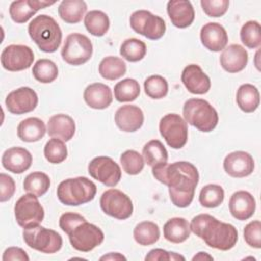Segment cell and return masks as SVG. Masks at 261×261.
<instances>
[{
  "label": "cell",
  "mask_w": 261,
  "mask_h": 261,
  "mask_svg": "<svg viewBox=\"0 0 261 261\" xmlns=\"http://www.w3.org/2000/svg\"><path fill=\"white\" fill-rule=\"evenodd\" d=\"M153 176L168 187L169 198L178 208H186L192 203L199 182L197 167L188 161H176L152 167Z\"/></svg>",
  "instance_id": "6da1fadb"
},
{
  "label": "cell",
  "mask_w": 261,
  "mask_h": 261,
  "mask_svg": "<svg viewBox=\"0 0 261 261\" xmlns=\"http://www.w3.org/2000/svg\"><path fill=\"white\" fill-rule=\"evenodd\" d=\"M190 228L193 233L213 249L228 251L238 242V230L232 224L219 221L216 217L207 213L194 216Z\"/></svg>",
  "instance_id": "7a4b0ae2"
},
{
  "label": "cell",
  "mask_w": 261,
  "mask_h": 261,
  "mask_svg": "<svg viewBox=\"0 0 261 261\" xmlns=\"http://www.w3.org/2000/svg\"><path fill=\"white\" fill-rule=\"evenodd\" d=\"M28 33L39 49L46 53L55 52L62 41V32L59 24L47 14L36 16L30 22Z\"/></svg>",
  "instance_id": "3957f363"
},
{
  "label": "cell",
  "mask_w": 261,
  "mask_h": 261,
  "mask_svg": "<svg viewBox=\"0 0 261 261\" xmlns=\"http://www.w3.org/2000/svg\"><path fill=\"white\" fill-rule=\"evenodd\" d=\"M97 193L96 185L86 176L62 180L57 187V198L66 206H80L91 202Z\"/></svg>",
  "instance_id": "277c9868"
},
{
  "label": "cell",
  "mask_w": 261,
  "mask_h": 261,
  "mask_svg": "<svg viewBox=\"0 0 261 261\" xmlns=\"http://www.w3.org/2000/svg\"><path fill=\"white\" fill-rule=\"evenodd\" d=\"M182 115L189 124L203 133L213 130L218 123V113L206 100L191 98L182 107Z\"/></svg>",
  "instance_id": "5b68a950"
},
{
  "label": "cell",
  "mask_w": 261,
  "mask_h": 261,
  "mask_svg": "<svg viewBox=\"0 0 261 261\" xmlns=\"http://www.w3.org/2000/svg\"><path fill=\"white\" fill-rule=\"evenodd\" d=\"M22 238L30 248L45 254L57 253L63 243L61 236L57 231L40 224L24 227Z\"/></svg>",
  "instance_id": "8992f818"
},
{
  "label": "cell",
  "mask_w": 261,
  "mask_h": 261,
  "mask_svg": "<svg viewBox=\"0 0 261 261\" xmlns=\"http://www.w3.org/2000/svg\"><path fill=\"white\" fill-rule=\"evenodd\" d=\"M93 54L91 40L80 33L69 34L61 49L62 59L70 65H82L88 62Z\"/></svg>",
  "instance_id": "52a82bcc"
},
{
  "label": "cell",
  "mask_w": 261,
  "mask_h": 261,
  "mask_svg": "<svg viewBox=\"0 0 261 261\" xmlns=\"http://www.w3.org/2000/svg\"><path fill=\"white\" fill-rule=\"evenodd\" d=\"M129 24L137 34L153 41L161 39L166 31V24L162 17L144 9L132 13Z\"/></svg>",
  "instance_id": "ba28073f"
},
{
  "label": "cell",
  "mask_w": 261,
  "mask_h": 261,
  "mask_svg": "<svg viewBox=\"0 0 261 261\" xmlns=\"http://www.w3.org/2000/svg\"><path fill=\"white\" fill-rule=\"evenodd\" d=\"M70 245L80 252H90L104 241V233L97 225L86 221L73 227L67 234Z\"/></svg>",
  "instance_id": "9c48e42d"
},
{
  "label": "cell",
  "mask_w": 261,
  "mask_h": 261,
  "mask_svg": "<svg viewBox=\"0 0 261 261\" xmlns=\"http://www.w3.org/2000/svg\"><path fill=\"white\" fill-rule=\"evenodd\" d=\"M159 132L172 149H181L188 142V124L179 114L164 115L159 122Z\"/></svg>",
  "instance_id": "30bf717a"
},
{
  "label": "cell",
  "mask_w": 261,
  "mask_h": 261,
  "mask_svg": "<svg viewBox=\"0 0 261 261\" xmlns=\"http://www.w3.org/2000/svg\"><path fill=\"white\" fill-rule=\"evenodd\" d=\"M100 207L105 214L119 220L129 218L134 211L130 198L117 189H109L102 194Z\"/></svg>",
  "instance_id": "8fae6325"
},
{
  "label": "cell",
  "mask_w": 261,
  "mask_h": 261,
  "mask_svg": "<svg viewBox=\"0 0 261 261\" xmlns=\"http://www.w3.org/2000/svg\"><path fill=\"white\" fill-rule=\"evenodd\" d=\"M14 216L17 224L24 228L31 225L40 224L44 219L45 212L38 197L28 193L16 201L14 205Z\"/></svg>",
  "instance_id": "7c38bea8"
},
{
  "label": "cell",
  "mask_w": 261,
  "mask_h": 261,
  "mask_svg": "<svg viewBox=\"0 0 261 261\" xmlns=\"http://www.w3.org/2000/svg\"><path fill=\"white\" fill-rule=\"evenodd\" d=\"M89 174L107 187H115L121 178L119 165L108 156L93 158L88 165Z\"/></svg>",
  "instance_id": "4fadbf2b"
},
{
  "label": "cell",
  "mask_w": 261,
  "mask_h": 261,
  "mask_svg": "<svg viewBox=\"0 0 261 261\" xmlns=\"http://www.w3.org/2000/svg\"><path fill=\"white\" fill-rule=\"evenodd\" d=\"M34 58V52L29 46L12 44L3 49L1 64L8 71H21L33 64Z\"/></svg>",
  "instance_id": "5bb4252c"
},
{
  "label": "cell",
  "mask_w": 261,
  "mask_h": 261,
  "mask_svg": "<svg viewBox=\"0 0 261 261\" xmlns=\"http://www.w3.org/2000/svg\"><path fill=\"white\" fill-rule=\"evenodd\" d=\"M39 102L37 93L30 87H20L11 91L5 99L7 110L16 115L24 114L35 110Z\"/></svg>",
  "instance_id": "9a60e30c"
},
{
  "label": "cell",
  "mask_w": 261,
  "mask_h": 261,
  "mask_svg": "<svg viewBox=\"0 0 261 261\" xmlns=\"http://www.w3.org/2000/svg\"><path fill=\"white\" fill-rule=\"evenodd\" d=\"M223 168L231 177H246L254 171L255 163L248 152L234 151L225 156Z\"/></svg>",
  "instance_id": "2e32d148"
},
{
  "label": "cell",
  "mask_w": 261,
  "mask_h": 261,
  "mask_svg": "<svg viewBox=\"0 0 261 261\" xmlns=\"http://www.w3.org/2000/svg\"><path fill=\"white\" fill-rule=\"evenodd\" d=\"M181 82L190 93L196 95L206 94L211 88L210 77L198 64H189L184 68Z\"/></svg>",
  "instance_id": "e0dca14e"
},
{
  "label": "cell",
  "mask_w": 261,
  "mask_h": 261,
  "mask_svg": "<svg viewBox=\"0 0 261 261\" xmlns=\"http://www.w3.org/2000/svg\"><path fill=\"white\" fill-rule=\"evenodd\" d=\"M200 39L202 45L212 52L223 50L228 42L225 29L218 22H207L201 28Z\"/></svg>",
  "instance_id": "ac0fdd59"
},
{
  "label": "cell",
  "mask_w": 261,
  "mask_h": 261,
  "mask_svg": "<svg viewBox=\"0 0 261 261\" xmlns=\"http://www.w3.org/2000/svg\"><path fill=\"white\" fill-rule=\"evenodd\" d=\"M1 162L6 170L15 174H20L31 167L33 156L30 151L24 148L11 147L4 151Z\"/></svg>",
  "instance_id": "d6986e66"
},
{
  "label": "cell",
  "mask_w": 261,
  "mask_h": 261,
  "mask_svg": "<svg viewBox=\"0 0 261 261\" xmlns=\"http://www.w3.org/2000/svg\"><path fill=\"white\" fill-rule=\"evenodd\" d=\"M116 126L126 133H134L142 127L144 123V113L136 105L120 106L114 115Z\"/></svg>",
  "instance_id": "ffe728a7"
},
{
  "label": "cell",
  "mask_w": 261,
  "mask_h": 261,
  "mask_svg": "<svg viewBox=\"0 0 261 261\" xmlns=\"http://www.w3.org/2000/svg\"><path fill=\"white\" fill-rule=\"evenodd\" d=\"M219 61L221 67L225 71L229 73H237L247 66L248 52L243 46L239 44H231L222 50Z\"/></svg>",
  "instance_id": "44dd1931"
},
{
  "label": "cell",
  "mask_w": 261,
  "mask_h": 261,
  "mask_svg": "<svg viewBox=\"0 0 261 261\" xmlns=\"http://www.w3.org/2000/svg\"><path fill=\"white\" fill-rule=\"evenodd\" d=\"M229 212L238 220L251 218L256 209V201L252 194L247 191L233 193L228 202Z\"/></svg>",
  "instance_id": "7402d4cb"
},
{
  "label": "cell",
  "mask_w": 261,
  "mask_h": 261,
  "mask_svg": "<svg viewBox=\"0 0 261 261\" xmlns=\"http://www.w3.org/2000/svg\"><path fill=\"white\" fill-rule=\"evenodd\" d=\"M167 13L171 23L178 29L190 27L195 19V10L190 1L171 0L167 2Z\"/></svg>",
  "instance_id": "603a6c76"
},
{
  "label": "cell",
  "mask_w": 261,
  "mask_h": 261,
  "mask_svg": "<svg viewBox=\"0 0 261 261\" xmlns=\"http://www.w3.org/2000/svg\"><path fill=\"white\" fill-rule=\"evenodd\" d=\"M55 2L40 0L13 1L9 6V15L16 23L27 22L38 10L53 5Z\"/></svg>",
  "instance_id": "cb8c5ba5"
},
{
  "label": "cell",
  "mask_w": 261,
  "mask_h": 261,
  "mask_svg": "<svg viewBox=\"0 0 261 261\" xmlns=\"http://www.w3.org/2000/svg\"><path fill=\"white\" fill-rule=\"evenodd\" d=\"M84 100L93 109H105L112 103V91L105 84L94 83L85 89Z\"/></svg>",
  "instance_id": "d4e9b609"
},
{
  "label": "cell",
  "mask_w": 261,
  "mask_h": 261,
  "mask_svg": "<svg viewBox=\"0 0 261 261\" xmlns=\"http://www.w3.org/2000/svg\"><path fill=\"white\" fill-rule=\"evenodd\" d=\"M47 133L50 137L67 142L74 136L75 122L67 114L59 113L51 116L47 123Z\"/></svg>",
  "instance_id": "484cf974"
},
{
  "label": "cell",
  "mask_w": 261,
  "mask_h": 261,
  "mask_svg": "<svg viewBox=\"0 0 261 261\" xmlns=\"http://www.w3.org/2000/svg\"><path fill=\"white\" fill-rule=\"evenodd\" d=\"M47 128L44 121L38 117H29L21 120L17 125L18 138L27 143L40 141L46 134Z\"/></svg>",
  "instance_id": "4316f807"
},
{
  "label": "cell",
  "mask_w": 261,
  "mask_h": 261,
  "mask_svg": "<svg viewBox=\"0 0 261 261\" xmlns=\"http://www.w3.org/2000/svg\"><path fill=\"white\" fill-rule=\"evenodd\" d=\"M190 223L184 217H172L163 226V237L170 243H184L190 238Z\"/></svg>",
  "instance_id": "83f0119b"
},
{
  "label": "cell",
  "mask_w": 261,
  "mask_h": 261,
  "mask_svg": "<svg viewBox=\"0 0 261 261\" xmlns=\"http://www.w3.org/2000/svg\"><path fill=\"white\" fill-rule=\"evenodd\" d=\"M236 100L242 111L251 113L254 112L260 104V94L254 85L243 84L237 91Z\"/></svg>",
  "instance_id": "f1b7e54d"
},
{
  "label": "cell",
  "mask_w": 261,
  "mask_h": 261,
  "mask_svg": "<svg viewBox=\"0 0 261 261\" xmlns=\"http://www.w3.org/2000/svg\"><path fill=\"white\" fill-rule=\"evenodd\" d=\"M87 11V3L83 0H63L58 6V14L66 23H77Z\"/></svg>",
  "instance_id": "f546056e"
},
{
  "label": "cell",
  "mask_w": 261,
  "mask_h": 261,
  "mask_svg": "<svg viewBox=\"0 0 261 261\" xmlns=\"http://www.w3.org/2000/svg\"><path fill=\"white\" fill-rule=\"evenodd\" d=\"M84 23L87 31L95 37L104 36L108 32L110 27V20L108 15L101 10L89 11L85 15Z\"/></svg>",
  "instance_id": "4dcf8cb0"
},
{
  "label": "cell",
  "mask_w": 261,
  "mask_h": 261,
  "mask_svg": "<svg viewBox=\"0 0 261 261\" xmlns=\"http://www.w3.org/2000/svg\"><path fill=\"white\" fill-rule=\"evenodd\" d=\"M126 72L125 62L116 56L104 57L99 63L100 75L108 81H115L120 79Z\"/></svg>",
  "instance_id": "1f68e13d"
},
{
  "label": "cell",
  "mask_w": 261,
  "mask_h": 261,
  "mask_svg": "<svg viewBox=\"0 0 261 261\" xmlns=\"http://www.w3.org/2000/svg\"><path fill=\"white\" fill-rule=\"evenodd\" d=\"M143 156L145 162L151 167L165 164L168 160L167 150L159 140H151L146 143L143 147Z\"/></svg>",
  "instance_id": "d6a6232c"
},
{
  "label": "cell",
  "mask_w": 261,
  "mask_h": 261,
  "mask_svg": "<svg viewBox=\"0 0 261 261\" xmlns=\"http://www.w3.org/2000/svg\"><path fill=\"white\" fill-rule=\"evenodd\" d=\"M134 239L141 246L155 244L160 238L159 226L152 221H142L134 228Z\"/></svg>",
  "instance_id": "836d02e7"
},
{
  "label": "cell",
  "mask_w": 261,
  "mask_h": 261,
  "mask_svg": "<svg viewBox=\"0 0 261 261\" xmlns=\"http://www.w3.org/2000/svg\"><path fill=\"white\" fill-rule=\"evenodd\" d=\"M50 177L41 171H34L28 174L23 180V190L37 197L45 195L50 188Z\"/></svg>",
  "instance_id": "e575fe53"
},
{
  "label": "cell",
  "mask_w": 261,
  "mask_h": 261,
  "mask_svg": "<svg viewBox=\"0 0 261 261\" xmlns=\"http://www.w3.org/2000/svg\"><path fill=\"white\" fill-rule=\"evenodd\" d=\"M119 53L125 60L129 62H138L145 57L147 47L143 41L136 38H129L122 42Z\"/></svg>",
  "instance_id": "d590c367"
},
{
  "label": "cell",
  "mask_w": 261,
  "mask_h": 261,
  "mask_svg": "<svg viewBox=\"0 0 261 261\" xmlns=\"http://www.w3.org/2000/svg\"><path fill=\"white\" fill-rule=\"evenodd\" d=\"M32 73L34 77L42 84H50L58 76V67L50 59H39L33 66Z\"/></svg>",
  "instance_id": "8d00e7d4"
},
{
  "label": "cell",
  "mask_w": 261,
  "mask_h": 261,
  "mask_svg": "<svg viewBox=\"0 0 261 261\" xmlns=\"http://www.w3.org/2000/svg\"><path fill=\"white\" fill-rule=\"evenodd\" d=\"M140 85L135 79H124L114 86V98L118 102H130L140 95Z\"/></svg>",
  "instance_id": "74e56055"
},
{
  "label": "cell",
  "mask_w": 261,
  "mask_h": 261,
  "mask_svg": "<svg viewBox=\"0 0 261 261\" xmlns=\"http://www.w3.org/2000/svg\"><path fill=\"white\" fill-rule=\"evenodd\" d=\"M224 200V191L221 186L209 184L200 191L199 202L205 208H216Z\"/></svg>",
  "instance_id": "f35d334b"
},
{
  "label": "cell",
  "mask_w": 261,
  "mask_h": 261,
  "mask_svg": "<svg viewBox=\"0 0 261 261\" xmlns=\"http://www.w3.org/2000/svg\"><path fill=\"white\" fill-rule=\"evenodd\" d=\"M242 43L250 48L256 49L261 45V33L260 24L256 20H249L243 24L240 32Z\"/></svg>",
  "instance_id": "ab89813d"
},
{
  "label": "cell",
  "mask_w": 261,
  "mask_h": 261,
  "mask_svg": "<svg viewBox=\"0 0 261 261\" xmlns=\"http://www.w3.org/2000/svg\"><path fill=\"white\" fill-rule=\"evenodd\" d=\"M44 156L49 163L59 164L67 157V148L60 139H50L44 147Z\"/></svg>",
  "instance_id": "60d3db41"
},
{
  "label": "cell",
  "mask_w": 261,
  "mask_h": 261,
  "mask_svg": "<svg viewBox=\"0 0 261 261\" xmlns=\"http://www.w3.org/2000/svg\"><path fill=\"white\" fill-rule=\"evenodd\" d=\"M144 90L148 97L152 99H162L168 93V83L161 75H150L144 82Z\"/></svg>",
  "instance_id": "b9f144b4"
},
{
  "label": "cell",
  "mask_w": 261,
  "mask_h": 261,
  "mask_svg": "<svg viewBox=\"0 0 261 261\" xmlns=\"http://www.w3.org/2000/svg\"><path fill=\"white\" fill-rule=\"evenodd\" d=\"M120 163L125 173L129 175L139 174L145 166L143 156L135 150H126L120 155Z\"/></svg>",
  "instance_id": "7bdbcfd3"
},
{
  "label": "cell",
  "mask_w": 261,
  "mask_h": 261,
  "mask_svg": "<svg viewBox=\"0 0 261 261\" xmlns=\"http://www.w3.org/2000/svg\"><path fill=\"white\" fill-rule=\"evenodd\" d=\"M244 240L252 248H261V222L253 220L244 228Z\"/></svg>",
  "instance_id": "ee69618b"
},
{
  "label": "cell",
  "mask_w": 261,
  "mask_h": 261,
  "mask_svg": "<svg viewBox=\"0 0 261 261\" xmlns=\"http://www.w3.org/2000/svg\"><path fill=\"white\" fill-rule=\"evenodd\" d=\"M203 11L210 17H220L228 9V0H202L200 2Z\"/></svg>",
  "instance_id": "f6af8a7d"
},
{
  "label": "cell",
  "mask_w": 261,
  "mask_h": 261,
  "mask_svg": "<svg viewBox=\"0 0 261 261\" xmlns=\"http://www.w3.org/2000/svg\"><path fill=\"white\" fill-rule=\"evenodd\" d=\"M15 192L14 179L6 174L0 173V202H6L12 198Z\"/></svg>",
  "instance_id": "bcb514c9"
},
{
  "label": "cell",
  "mask_w": 261,
  "mask_h": 261,
  "mask_svg": "<svg viewBox=\"0 0 261 261\" xmlns=\"http://www.w3.org/2000/svg\"><path fill=\"white\" fill-rule=\"evenodd\" d=\"M83 221H86V218L83 215L75 212H65L59 218V226L66 234H68L73 227Z\"/></svg>",
  "instance_id": "7dc6e473"
},
{
  "label": "cell",
  "mask_w": 261,
  "mask_h": 261,
  "mask_svg": "<svg viewBox=\"0 0 261 261\" xmlns=\"http://www.w3.org/2000/svg\"><path fill=\"white\" fill-rule=\"evenodd\" d=\"M186 258L177 253L168 252L163 249H153L145 257V260L157 261V260H166V261H175V260H185Z\"/></svg>",
  "instance_id": "c3c4849f"
},
{
  "label": "cell",
  "mask_w": 261,
  "mask_h": 261,
  "mask_svg": "<svg viewBox=\"0 0 261 261\" xmlns=\"http://www.w3.org/2000/svg\"><path fill=\"white\" fill-rule=\"evenodd\" d=\"M3 261H29L30 257L24 250L18 247H9L7 248L2 256Z\"/></svg>",
  "instance_id": "681fc988"
},
{
  "label": "cell",
  "mask_w": 261,
  "mask_h": 261,
  "mask_svg": "<svg viewBox=\"0 0 261 261\" xmlns=\"http://www.w3.org/2000/svg\"><path fill=\"white\" fill-rule=\"evenodd\" d=\"M100 260H126V258L120 253H109L100 258Z\"/></svg>",
  "instance_id": "f907efd6"
},
{
  "label": "cell",
  "mask_w": 261,
  "mask_h": 261,
  "mask_svg": "<svg viewBox=\"0 0 261 261\" xmlns=\"http://www.w3.org/2000/svg\"><path fill=\"white\" fill-rule=\"evenodd\" d=\"M192 260L193 261H195V260H213V257L206 252H199L197 255H195L192 258Z\"/></svg>",
  "instance_id": "816d5d0a"
}]
</instances>
